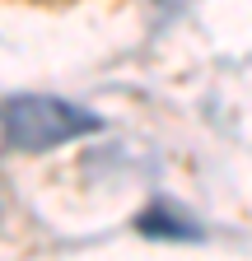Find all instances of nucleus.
Segmentation results:
<instances>
[{
    "mask_svg": "<svg viewBox=\"0 0 252 261\" xmlns=\"http://www.w3.org/2000/svg\"><path fill=\"white\" fill-rule=\"evenodd\" d=\"M10 145V121H5V108H0V149Z\"/></svg>",
    "mask_w": 252,
    "mask_h": 261,
    "instance_id": "obj_3",
    "label": "nucleus"
},
{
    "mask_svg": "<svg viewBox=\"0 0 252 261\" xmlns=\"http://www.w3.org/2000/svg\"><path fill=\"white\" fill-rule=\"evenodd\" d=\"M136 228L145 238H173V243H196L201 238V224L187 219V210L168 205V201H154L136 215Z\"/></svg>",
    "mask_w": 252,
    "mask_h": 261,
    "instance_id": "obj_2",
    "label": "nucleus"
},
{
    "mask_svg": "<svg viewBox=\"0 0 252 261\" xmlns=\"http://www.w3.org/2000/svg\"><path fill=\"white\" fill-rule=\"evenodd\" d=\"M5 121H10V145H19V149H56L75 136L103 130V121L93 112L66 103V98H42V93L5 103Z\"/></svg>",
    "mask_w": 252,
    "mask_h": 261,
    "instance_id": "obj_1",
    "label": "nucleus"
}]
</instances>
